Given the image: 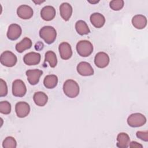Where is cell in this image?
Wrapping results in <instances>:
<instances>
[{"mask_svg":"<svg viewBox=\"0 0 148 148\" xmlns=\"http://www.w3.org/2000/svg\"><path fill=\"white\" fill-rule=\"evenodd\" d=\"M41 56L36 52H29L26 54L23 58L24 62L27 65H35L40 61Z\"/></svg>","mask_w":148,"mask_h":148,"instance_id":"14","label":"cell"},{"mask_svg":"<svg viewBox=\"0 0 148 148\" xmlns=\"http://www.w3.org/2000/svg\"><path fill=\"white\" fill-rule=\"evenodd\" d=\"M129 146H130V147H131V148H133V147L142 148L143 147V146L140 143H139L137 142H135V141H132V142H130L129 144Z\"/></svg>","mask_w":148,"mask_h":148,"instance_id":"30","label":"cell"},{"mask_svg":"<svg viewBox=\"0 0 148 148\" xmlns=\"http://www.w3.org/2000/svg\"><path fill=\"white\" fill-rule=\"evenodd\" d=\"M136 137L145 142L148 141V132L147 131H138L136 134Z\"/></svg>","mask_w":148,"mask_h":148,"instance_id":"29","label":"cell"},{"mask_svg":"<svg viewBox=\"0 0 148 148\" xmlns=\"http://www.w3.org/2000/svg\"><path fill=\"white\" fill-rule=\"evenodd\" d=\"M130 138L128 135L125 132H120L117 136V147L119 148H126L129 146Z\"/></svg>","mask_w":148,"mask_h":148,"instance_id":"19","label":"cell"},{"mask_svg":"<svg viewBox=\"0 0 148 148\" xmlns=\"http://www.w3.org/2000/svg\"><path fill=\"white\" fill-rule=\"evenodd\" d=\"M8 94V86L6 83L2 79H0V97H5Z\"/></svg>","mask_w":148,"mask_h":148,"instance_id":"28","label":"cell"},{"mask_svg":"<svg viewBox=\"0 0 148 148\" xmlns=\"http://www.w3.org/2000/svg\"><path fill=\"white\" fill-rule=\"evenodd\" d=\"M0 61L3 65L7 67H12L17 63V58L14 53L7 50L1 54Z\"/></svg>","mask_w":148,"mask_h":148,"instance_id":"5","label":"cell"},{"mask_svg":"<svg viewBox=\"0 0 148 148\" xmlns=\"http://www.w3.org/2000/svg\"><path fill=\"white\" fill-rule=\"evenodd\" d=\"M17 146V142L12 136L6 137L2 142V147L3 148H16Z\"/></svg>","mask_w":148,"mask_h":148,"instance_id":"25","label":"cell"},{"mask_svg":"<svg viewBox=\"0 0 148 148\" xmlns=\"http://www.w3.org/2000/svg\"><path fill=\"white\" fill-rule=\"evenodd\" d=\"M15 111L17 116L20 118H24L28 115L30 112V106L25 102H18L16 104Z\"/></svg>","mask_w":148,"mask_h":148,"instance_id":"10","label":"cell"},{"mask_svg":"<svg viewBox=\"0 0 148 148\" xmlns=\"http://www.w3.org/2000/svg\"><path fill=\"white\" fill-rule=\"evenodd\" d=\"M45 61L48 62L51 68H54L57 64V58L55 53L51 50L47 51L45 53Z\"/></svg>","mask_w":148,"mask_h":148,"instance_id":"24","label":"cell"},{"mask_svg":"<svg viewBox=\"0 0 148 148\" xmlns=\"http://www.w3.org/2000/svg\"><path fill=\"white\" fill-rule=\"evenodd\" d=\"M36 4H40V3H42V2H45V1H40V2H38V1H37V2H36V1H34Z\"/></svg>","mask_w":148,"mask_h":148,"instance_id":"32","label":"cell"},{"mask_svg":"<svg viewBox=\"0 0 148 148\" xmlns=\"http://www.w3.org/2000/svg\"><path fill=\"white\" fill-rule=\"evenodd\" d=\"M88 2H90V3H98V2H99V1H88Z\"/></svg>","mask_w":148,"mask_h":148,"instance_id":"31","label":"cell"},{"mask_svg":"<svg viewBox=\"0 0 148 148\" xmlns=\"http://www.w3.org/2000/svg\"><path fill=\"white\" fill-rule=\"evenodd\" d=\"M27 92L25 83L20 79L15 80L12 83V94L17 97H23Z\"/></svg>","mask_w":148,"mask_h":148,"instance_id":"6","label":"cell"},{"mask_svg":"<svg viewBox=\"0 0 148 148\" xmlns=\"http://www.w3.org/2000/svg\"><path fill=\"white\" fill-rule=\"evenodd\" d=\"M11 112V105L7 101H1L0 102V112L4 114H9Z\"/></svg>","mask_w":148,"mask_h":148,"instance_id":"26","label":"cell"},{"mask_svg":"<svg viewBox=\"0 0 148 148\" xmlns=\"http://www.w3.org/2000/svg\"><path fill=\"white\" fill-rule=\"evenodd\" d=\"M78 73L83 76H91L94 74V69L90 63L85 61L79 62L76 67Z\"/></svg>","mask_w":148,"mask_h":148,"instance_id":"9","label":"cell"},{"mask_svg":"<svg viewBox=\"0 0 148 148\" xmlns=\"http://www.w3.org/2000/svg\"><path fill=\"white\" fill-rule=\"evenodd\" d=\"M40 16L46 21L52 20L56 16V9L52 6H45L40 11Z\"/></svg>","mask_w":148,"mask_h":148,"instance_id":"15","label":"cell"},{"mask_svg":"<svg viewBox=\"0 0 148 148\" xmlns=\"http://www.w3.org/2000/svg\"><path fill=\"white\" fill-rule=\"evenodd\" d=\"M39 36L47 44L50 45L55 41L57 32L56 29L51 26H44L39 31Z\"/></svg>","mask_w":148,"mask_h":148,"instance_id":"2","label":"cell"},{"mask_svg":"<svg viewBox=\"0 0 148 148\" xmlns=\"http://www.w3.org/2000/svg\"><path fill=\"white\" fill-rule=\"evenodd\" d=\"M110 62V58L108 54L101 51L98 53L94 58V63L95 65L99 68L106 67Z\"/></svg>","mask_w":148,"mask_h":148,"instance_id":"7","label":"cell"},{"mask_svg":"<svg viewBox=\"0 0 148 148\" xmlns=\"http://www.w3.org/2000/svg\"><path fill=\"white\" fill-rule=\"evenodd\" d=\"M75 28L77 32L80 35H87L90 32L87 23L83 20L77 21L75 24Z\"/></svg>","mask_w":148,"mask_h":148,"instance_id":"23","label":"cell"},{"mask_svg":"<svg viewBox=\"0 0 148 148\" xmlns=\"http://www.w3.org/2000/svg\"><path fill=\"white\" fill-rule=\"evenodd\" d=\"M72 7L68 2L62 3L60 6V13L61 17L65 21H68L72 14Z\"/></svg>","mask_w":148,"mask_h":148,"instance_id":"16","label":"cell"},{"mask_svg":"<svg viewBox=\"0 0 148 148\" xmlns=\"http://www.w3.org/2000/svg\"><path fill=\"white\" fill-rule=\"evenodd\" d=\"M17 16L24 20L31 18L34 14V10L31 7L27 5H21L17 9Z\"/></svg>","mask_w":148,"mask_h":148,"instance_id":"11","label":"cell"},{"mask_svg":"<svg viewBox=\"0 0 148 148\" xmlns=\"http://www.w3.org/2000/svg\"><path fill=\"white\" fill-rule=\"evenodd\" d=\"M58 50L60 57L63 60H68L72 56V50L71 46L68 42H64L60 43L58 47Z\"/></svg>","mask_w":148,"mask_h":148,"instance_id":"13","label":"cell"},{"mask_svg":"<svg viewBox=\"0 0 148 148\" xmlns=\"http://www.w3.org/2000/svg\"><path fill=\"white\" fill-rule=\"evenodd\" d=\"M58 83V77L55 75H48L43 80L44 86L49 89H51L56 87Z\"/></svg>","mask_w":148,"mask_h":148,"instance_id":"22","label":"cell"},{"mask_svg":"<svg viewBox=\"0 0 148 148\" xmlns=\"http://www.w3.org/2000/svg\"><path fill=\"white\" fill-rule=\"evenodd\" d=\"M124 5V1L123 0H113L110 2L109 6L110 8L115 11H118L121 10Z\"/></svg>","mask_w":148,"mask_h":148,"instance_id":"27","label":"cell"},{"mask_svg":"<svg viewBox=\"0 0 148 148\" xmlns=\"http://www.w3.org/2000/svg\"><path fill=\"white\" fill-rule=\"evenodd\" d=\"M76 48L79 55L84 57L89 56L93 51L92 43L87 40H82L78 42Z\"/></svg>","mask_w":148,"mask_h":148,"instance_id":"3","label":"cell"},{"mask_svg":"<svg viewBox=\"0 0 148 148\" xmlns=\"http://www.w3.org/2000/svg\"><path fill=\"white\" fill-rule=\"evenodd\" d=\"M27 80L31 85H36L39 83L40 77L43 74V71L40 69H29L26 71Z\"/></svg>","mask_w":148,"mask_h":148,"instance_id":"8","label":"cell"},{"mask_svg":"<svg viewBox=\"0 0 148 148\" xmlns=\"http://www.w3.org/2000/svg\"><path fill=\"white\" fill-rule=\"evenodd\" d=\"M22 29L21 27L17 24H12L9 25L7 32V37L11 40L17 39L21 35Z\"/></svg>","mask_w":148,"mask_h":148,"instance_id":"12","label":"cell"},{"mask_svg":"<svg viewBox=\"0 0 148 148\" xmlns=\"http://www.w3.org/2000/svg\"><path fill=\"white\" fill-rule=\"evenodd\" d=\"M33 99L37 106H44L47 102L48 97L45 92L38 91L34 94Z\"/></svg>","mask_w":148,"mask_h":148,"instance_id":"20","label":"cell"},{"mask_svg":"<svg viewBox=\"0 0 148 148\" xmlns=\"http://www.w3.org/2000/svg\"><path fill=\"white\" fill-rule=\"evenodd\" d=\"M132 24L136 29H143L147 25V18L142 14H136L132 17Z\"/></svg>","mask_w":148,"mask_h":148,"instance_id":"18","label":"cell"},{"mask_svg":"<svg viewBox=\"0 0 148 148\" xmlns=\"http://www.w3.org/2000/svg\"><path fill=\"white\" fill-rule=\"evenodd\" d=\"M63 91L68 97L73 98L79 95L80 88L76 81L72 79H68L63 84Z\"/></svg>","mask_w":148,"mask_h":148,"instance_id":"1","label":"cell"},{"mask_svg":"<svg viewBox=\"0 0 148 148\" xmlns=\"http://www.w3.org/2000/svg\"><path fill=\"white\" fill-rule=\"evenodd\" d=\"M32 45V40L27 38H24L20 42L17 43L16 45V50L18 53H23L25 50L29 49L31 47Z\"/></svg>","mask_w":148,"mask_h":148,"instance_id":"21","label":"cell"},{"mask_svg":"<svg viewBox=\"0 0 148 148\" xmlns=\"http://www.w3.org/2000/svg\"><path fill=\"white\" fill-rule=\"evenodd\" d=\"M91 24L97 28H100L103 26L105 23V17L99 13H94L90 17Z\"/></svg>","mask_w":148,"mask_h":148,"instance_id":"17","label":"cell"},{"mask_svg":"<svg viewBox=\"0 0 148 148\" xmlns=\"http://www.w3.org/2000/svg\"><path fill=\"white\" fill-rule=\"evenodd\" d=\"M127 121L131 127H139L143 125L146 123V118L142 113H135L128 116Z\"/></svg>","mask_w":148,"mask_h":148,"instance_id":"4","label":"cell"}]
</instances>
